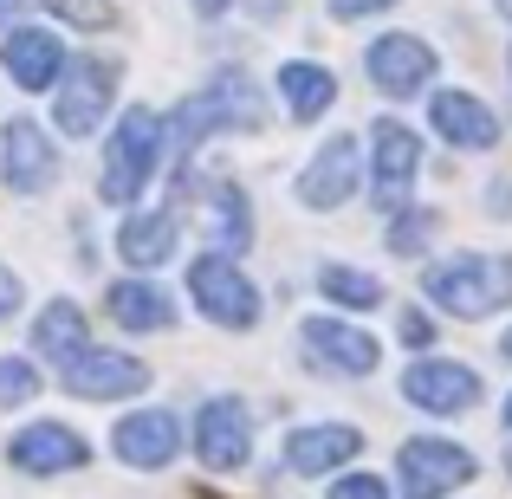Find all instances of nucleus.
Returning <instances> with one entry per match:
<instances>
[{
    "mask_svg": "<svg viewBox=\"0 0 512 499\" xmlns=\"http://www.w3.org/2000/svg\"><path fill=\"white\" fill-rule=\"evenodd\" d=\"M52 91H59V98H52V124H59L65 137H91V130L104 124V111H111V98H117V65L111 59H72Z\"/></svg>",
    "mask_w": 512,
    "mask_h": 499,
    "instance_id": "0eeeda50",
    "label": "nucleus"
},
{
    "mask_svg": "<svg viewBox=\"0 0 512 499\" xmlns=\"http://www.w3.org/2000/svg\"><path fill=\"white\" fill-rule=\"evenodd\" d=\"M402 402H415V409L428 415H461L480 402V376L474 363H454V357H422L402 370Z\"/></svg>",
    "mask_w": 512,
    "mask_h": 499,
    "instance_id": "9d476101",
    "label": "nucleus"
},
{
    "mask_svg": "<svg viewBox=\"0 0 512 499\" xmlns=\"http://www.w3.org/2000/svg\"><path fill=\"white\" fill-rule=\"evenodd\" d=\"M363 188V143L357 137H331V143H318V156L299 169V201L305 208H344L350 195Z\"/></svg>",
    "mask_w": 512,
    "mask_h": 499,
    "instance_id": "9b49d317",
    "label": "nucleus"
},
{
    "mask_svg": "<svg viewBox=\"0 0 512 499\" xmlns=\"http://www.w3.org/2000/svg\"><path fill=\"white\" fill-rule=\"evenodd\" d=\"M396 0H331V13L338 20H376V13H389Z\"/></svg>",
    "mask_w": 512,
    "mask_h": 499,
    "instance_id": "7c9ffc66",
    "label": "nucleus"
},
{
    "mask_svg": "<svg viewBox=\"0 0 512 499\" xmlns=\"http://www.w3.org/2000/svg\"><path fill=\"white\" fill-rule=\"evenodd\" d=\"M396 331H402V344H409V350H428V344H435V318H428L422 305H402Z\"/></svg>",
    "mask_w": 512,
    "mask_h": 499,
    "instance_id": "c85d7f7f",
    "label": "nucleus"
},
{
    "mask_svg": "<svg viewBox=\"0 0 512 499\" xmlns=\"http://www.w3.org/2000/svg\"><path fill=\"white\" fill-rule=\"evenodd\" d=\"M318 292H325L331 305H350V312H370V305H383V286H376L363 266H325V273H318Z\"/></svg>",
    "mask_w": 512,
    "mask_h": 499,
    "instance_id": "393cba45",
    "label": "nucleus"
},
{
    "mask_svg": "<svg viewBox=\"0 0 512 499\" xmlns=\"http://www.w3.org/2000/svg\"><path fill=\"white\" fill-rule=\"evenodd\" d=\"M175 240H182L175 214H130V221L117 227V253H124V266H137V273H156L175 253Z\"/></svg>",
    "mask_w": 512,
    "mask_h": 499,
    "instance_id": "4be33fe9",
    "label": "nucleus"
},
{
    "mask_svg": "<svg viewBox=\"0 0 512 499\" xmlns=\"http://www.w3.org/2000/svg\"><path fill=\"white\" fill-rule=\"evenodd\" d=\"M500 357H506V363H512V331H506V337H500Z\"/></svg>",
    "mask_w": 512,
    "mask_h": 499,
    "instance_id": "f704fd0d",
    "label": "nucleus"
},
{
    "mask_svg": "<svg viewBox=\"0 0 512 499\" xmlns=\"http://www.w3.org/2000/svg\"><path fill=\"white\" fill-rule=\"evenodd\" d=\"M0 175H7L13 195H39V188L59 182V150H52V137L33 124V117H7V130H0Z\"/></svg>",
    "mask_w": 512,
    "mask_h": 499,
    "instance_id": "ddd939ff",
    "label": "nucleus"
},
{
    "mask_svg": "<svg viewBox=\"0 0 512 499\" xmlns=\"http://www.w3.org/2000/svg\"><path fill=\"white\" fill-rule=\"evenodd\" d=\"M506 467H512V448H506Z\"/></svg>",
    "mask_w": 512,
    "mask_h": 499,
    "instance_id": "4c0bfd02",
    "label": "nucleus"
},
{
    "mask_svg": "<svg viewBox=\"0 0 512 499\" xmlns=\"http://www.w3.org/2000/svg\"><path fill=\"white\" fill-rule=\"evenodd\" d=\"M493 7H500V13H506V20H512V0H493Z\"/></svg>",
    "mask_w": 512,
    "mask_h": 499,
    "instance_id": "e433bc0d",
    "label": "nucleus"
},
{
    "mask_svg": "<svg viewBox=\"0 0 512 499\" xmlns=\"http://www.w3.org/2000/svg\"><path fill=\"white\" fill-rule=\"evenodd\" d=\"M422 292L448 318H493L512 305V260H500V253H448L422 273Z\"/></svg>",
    "mask_w": 512,
    "mask_h": 499,
    "instance_id": "f03ea898",
    "label": "nucleus"
},
{
    "mask_svg": "<svg viewBox=\"0 0 512 499\" xmlns=\"http://www.w3.org/2000/svg\"><path fill=\"white\" fill-rule=\"evenodd\" d=\"M331 499H396L383 474H350V480H331Z\"/></svg>",
    "mask_w": 512,
    "mask_h": 499,
    "instance_id": "c756f323",
    "label": "nucleus"
},
{
    "mask_svg": "<svg viewBox=\"0 0 512 499\" xmlns=\"http://www.w3.org/2000/svg\"><path fill=\"white\" fill-rule=\"evenodd\" d=\"M33 350H39V357H52L59 370L72 357H85V350H91L85 344V312H78L72 299H52L46 312H39V325H33Z\"/></svg>",
    "mask_w": 512,
    "mask_h": 499,
    "instance_id": "5701e85b",
    "label": "nucleus"
},
{
    "mask_svg": "<svg viewBox=\"0 0 512 499\" xmlns=\"http://www.w3.org/2000/svg\"><path fill=\"white\" fill-rule=\"evenodd\" d=\"M357 454H363V428H350V422H305L286 435V467L299 480H325L338 467H350Z\"/></svg>",
    "mask_w": 512,
    "mask_h": 499,
    "instance_id": "2eb2a0df",
    "label": "nucleus"
},
{
    "mask_svg": "<svg viewBox=\"0 0 512 499\" xmlns=\"http://www.w3.org/2000/svg\"><path fill=\"white\" fill-rule=\"evenodd\" d=\"M389 221H396V227H389V253H409V260H415V253L435 240V214H428V208H402V214H389Z\"/></svg>",
    "mask_w": 512,
    "mask_h": 499,
    "instance_id": "a878e982",
    "label": "nucleus"
},
{
    "mask_svg": "<svg viewBox=\"0 0 512 499\" xmlns=\"http://www.w3.org/2000/svg\"><path fill=\"white\" fill-rule=\"evenodd\" d=\"M195 454L214 474H234L253 454V409L240 396H208L195 409Z\"/></svg>",
    "mask_w": 512,
    "mask_h": 499,
    "instance_id": "6e6552de",
    "label": "nucleus"
},
{
    "mask_svg": "<svg viewBox=\"0 0 512 499\" xmlns=\"http://www.w3.org/2000/svg\"><path fill=\"white\" fill-rule=\"evenodd\" d=\"M13 13H20V0H0V26H7V20H13Z\"/></svg>",
    "mask_w": 512,
    "mask_h": 499,
    "instance_id": "72a5a7b5",
    "label": "nucleus"
},
{
    "mask_svg": "<svg viewBox=\"0 0 512 499\" xmlns=\"http://www.w3.org/2000/svg\"><path fill=\"white\" fill-rule=\"evenodd\" d=\"M500 422H506V428H512V396H506V409H500Z\"/></svg>",
    "mask_w": 512,
    "mask_h": 499,
    "instance_id": "c9c22d12",
    "label": "nucleus"
},
{
    "mask_svg": "<svg viewBox=\"0 0 512 499\" xmlns=\"http://www.w3.org/2000/svg\"><path fill=\"white\" fill-rule=\"evenodd\" d=\"M91 461V448H85V435L78 428H65V422H33V428H20V435L7 441V467H20V474H72V467H85Z\"/></svg>",
    "mask_w": 512,
    "mask_h": 499,
    "instance_id": "f3484780",
    "label": "nucleus"
},
{
    "mask_svg": "<svg viewBox=\"0 0 512 499\" xmlns=\"http://www.w3.org/2000/svg\"><path fill=\"white\" fill-rule=\"evenodd\" d=\"M428 124H435V137L448 143V150H493V143H500V130H506L500 117L474 98V91H435Z\"/></svg>",
    "mask_w": 512,
    "mask_h": 499,
    "instance_id": "a211bd4d",
    "label": "nucleus"
},
{
    "mask_svg": "<svg viewBox=\"0 0 512 499\" xmlns=\"http://www.w3.org/2000/svg\"><path fill=\"white\" fill-rule=\"evenodd\" d=\"M59 383L85 402H117V396H143L150 389V363L124 357V350H85V357L65 363Z\"/></svg>",
    "mask_w": 512,
    "mask_h": 499,
    "instance_id": "4468645a",
    "label": "nucleus"
},
{
    "mask_svg": "<svg viewBox=\"0 0 512 499\" xmlns=\"http://www.w3.org/2000/svg\"><path fill=\"white\" fill-rule=\"evenodd\" d=\"M188 299H195V312L208 318V325H221V331H253L260 325V286H253L227 253H195V266H188Z\"/></svg>",
    "mask_w": 512,
    "mask_h": 499,
    "instance_id": "20e7f679",
    "label": "nucleus"
},
{
    "mask_svg": "<svg viewBox=\"0 0 512 499\" xmlns=\"http://www.w3.org/2000/svg\"><path fill=\"white\" fill-rule=\"evenodd\" d=\"M480 474V461L467 448H454V441L441 435H415L396 448V487L402 499H448L454 487H467V480Z\"/></svg>",
    "mask_w": 512,
    "mask_h": 499,
    "instance_id": "39448f33",
    "label": "nucleus"
},
{
    "mask_svg": "<svg viewBox=\"0 0 512 499\" xmlns=\"http://www.w3.org/2000/svg\"><path fill=\"white\" fill-rule=\"evenodd\" d=\"M20 299H26V286H20V273H7L0 266V325H7L13 312H20Z\"/></svg>",
    "mask_w": 512,
    "mask_h": 499,
    "instance_id": "2f4dec72",
    "label": "nucleus"
},
{
    "mask_svg": "<svg viewBox=\"0 0 512 499\" xmlns=\"http://www.w3.org/2000/svg\"><path fill=\"white\" fill-rule=\"evenodd\" d=\"M169 124V150L175 156H195L208 137H221V130H260L266 124V91L253 85L240 65H214L208 85L188 91L182 104H175V117H163Z\"/></svg>",
    "mask_w": 512,
    "mask_h": 499,
    "instance_id": "f257e3e1",
    "label": "nucleus"
},
{
    "mask_svg": "<svg viewBox=\"0 0 512 499\" xmlns=\"http://www.w3.org/2000/svg\"><path fill=\"white\" fill-rule=\"evenodd\" d=\"M163 150H169V124L156 111H124L111 130V143H104V175H98V195L117 201V208H130V201L143 195V188L156 182V169H163Z\"/></svg>",
    "mask_w": 512,
    "mask_h": 499,
    "instance_id": "7ed1b4c3",
    "label": "nucleus"
},
{
    "mask_svg": "<svg viewBox=\"0 0 512 499\" xmlns=\"http://www.w3.org/2000/svg\"><path fill=\"white\" fill-rule=\"evenodd\" d=\"M39 396V370L26 357H0V409H20Z\"/></svg>",
    "mask_w": 512,
    "mask_h": 499,
    "instance_id": "bb28decb",
    "label": "nucleus"
},
{
    "mask_svg": "<svg viewBox=\"0 0 512 499\" xmlns=\"http://www.w3.org/2000/svg\"><path fill=\"white\" fill-rule=\"evenodd\" d=\"M370 195H376V208L383 214H402L409 208V195H415V182H422V137H415L402 117H383L376 124V137H370Z\"/></svg>",
    "mask_w": 512,
    "mask_h": 499,
    "instance_id": "423d86ee",
    "label": "nucleus"
},
{
    "mask_svg": "<svg viewBox=\"0 0 512 499\" xmlns=\"http://www.w3.org/2000/svg\"><path fill=\"white\" fill-rule=\"evenodd\" d=\"M435 46L415 33H383L370 52H363V72H370V85L383 91V98H415V91L435 85Z\"/></svg>",
    "mask_w": 512,
    "mask_h": 499,
    "instance_id": "1a4fd4ad",
    "label": "nucleus"
},
{
    "mask_svg": "<svg viewBox=\"0 0 512 499\" xmlns=\"http://www.w3.org/2000/svg\"><path fill=\"white\" fill-rule=\"evenodd\" d=\"M104 305H111V318L124 331H169L175 325V299L156 279H117V286L104 292Z\"/></svg>",
    "mask_w": 512,
    "mask_h": 499,
    "instance_id": "aec40b11",
    "label": "nucleus"
},
{
    "mask_svg": "<svg viewBox=\"0 0 512 499\" xmlns=\"http://www.w3.org/2000/svg\"><path fill=\"white\" fill-rule=\"evenodd\" d=\"M46 13H59L65 26H85V33H104V26L117 20L111 0H46Z\"/></svg>",
    "mask_w": 512,
    "mask_h": 499,
    "instance_id": "cd10ccee",
    "label": "nucleus"
},
{
    "mask_svg": "<svg viewBox=\"0 0 512 499\" xmlns=\"http://www.w3.org/2000/svg\"><path fill=\"white\" fill-rule=\"evenodd\" d=\"M227 7H234V0H195V13H201V20H221Z\"/></svg>",
    "mask_w": 512,
    "mask_h": 499,
    "instance_id": "473e14b6",
    "label": "nucleus"
},
{
    "mask_svg": "<svg viewBox=\"0 0 512 499\" xmlns=\"http://www.w3.org/2000/svg\"><path fill=\"white\" fill-rule=\"evenodd\" d=\"M208 227H214V253H227V260L253 240V208H247V195H240L234 182L214 188V221Z\"/></svg>",
    "mask_w": 512,
    "mask_h": 499,
    "instance_id": "b1692460",
    "label": "nucleus"
},
{
    "mask_svg": "<svg viewBox=\"0 0 512 499\" xmlns=\"http://www.w3.org/2000/svg\"><path fill=\"white\" fill-rule=\"evenodd\" d=\"M279 98H286V111L299 117V124H312V117H325L331 104H338V78L318 59H286L279 65Z\"/></svg>",
    "mask_w": 512,
    "mask_h": 499,
    "instance_id": "412c9836",
    "label": "nucleus"
},
{
    "mask_svg": "<svg viewBox=\"0 0 512 499\" xmlns=\"http://www.w3.org/2000/svg\"><path fill=\"white\" fill-rule=\"evenodd\" d=\"M305 357L318 363V370H331V376H370L376 370V357H383V350H376V337L363 331V325H350V318H305Z\"/></svg>",
    "mask_w": 512,
    "mask_h": 499,
    "instance_id": "f8f14e48",
    "label": "nucleus"
},
{
    "mask_svg": "<svg viewBox=\"0 0 512 499\" xmlns=\"http://www.w3.org/2000/svg\"><path fill=\"white\" fill-rule=\"evenodd\" d=\"M0 65H7V78L20 91H52L65 78V46L52 33H39V26H20V33H7V46H0Z\"/></svg>",
    "mask_w": 512,
    "mask_h": 499,
    "instance_id": "6ab92c4d",
    "label": "nucleus"
},
{
    "mask_svg": "<svg viewBox=\"0 0 512 499\" xmlns=\"http://www.w3.org/2000/svg\"><path fill=\"white\" fill-rule=\"evenodd\" d=\"M111 454L124 467L156 474V467H169L175 454H182V422H175L169 409H137V415H124V422L111 428Z\"/></svg>",
    "mask_w": 512,
    "mask_h": 499,
    "instance_id": "dca6fc26",
    "label": "nucleus"
}]
</instances>
